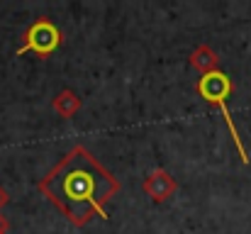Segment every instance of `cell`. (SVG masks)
<instances>
[{
	"mask_svg": "<svg viewBox=\"0 0 251 234\" xmlns=\"http://www.w3.org/2000/svg\"><path fill=\"white\" fill-rule=\"evenodd\" d=\"M7 200H10L7 190H5V188H0V210H2V205H7Z\"/></svg>",
	"mask_w": 251,
	"mask_h": 234,
	"instance_id": "52a82bcc",
	"label": "cell"
},
{
	"mask_svg": "<svg viewBox=\"0 0 251 234\" xmlns=\"http://www.w3.org/2000/svg\"><path fill=\"white\" fill-rule=\"evenodd\" d=\"M54 110L61 115V117H74L78 110H81V98L74 93V90H61L56 98H54Z\"/></svg>",
	"mask_w": 251,
	"mask_h": 234,
	"instance_id": "8992f818",
	"label": "cell"
},
{
	"mask_svg": "<svg viewBox=\"0 0 251 234\" xmlns=\"http://www.w3.org/2000/svg\"><path fill=\"white\" fill-rule=\"evenodd\" d=\"M144 190L151 195V200H156V203H166L168 198L176 193V181L168 176V171L156 168V171H151L149 178L144 181Z\"/></svg>",
	"mask_w": 251,
	"mask_h": 234,
	"instance_id": "277c9868",
	"label": "cell"
},
{
	"mask_svg": "<svg viewBox=\"0 0 251 234\" xmlns=\"http://www.w3.org/2000/svg\"><path fill=\"white\" fill-rule=\"evenodd\" d=\"M5 232H7V220L0 215V234H5Z\"/></svg>",
	"mask_w": 251,
	"mask_h": 234,
	"instance_id": "ba28073f",
	"label": "cell"
},
{
	"mask_svg": "<svg viewBox=\"0 0 251 234\" xmlns=\"http://www.w3.org/2000/svg\"><path fill=\"white\" fill-rule=\"evenodd\" d=\"M39 190L74 225H88L93 215L107 217L105 205L117 195L120 183L85 147H74L39 181Z\"/></svg>",
	"mask_w": 251,
	"mask_h": 234,
	"instance_id": "6da1fadb",
	"label": "cell"
},
{
	"mask_svg": "<svg viewBox=\"0 0 251 234\" xmlns=\"http://www.w3.org/2000/svg\"><path fill=\"white\" fill-rule=\"evenodd\" d=\"M61 44H64V32L49 17H39L27 27V32L22 37V44L17 49V56L37 54V56L44 59V56H51Z\"/></svg>",
	"mask_w": 251,
	"mask_h": 234,
	"instance_id": "3957f363",
	"label": "cell"
},
{
	"mask_svg": "<svg viewBox=\"0 0 251 234\" xmlns=\"http://www.w3.org/2000/svg\"><path fill=\"white\" fill-rule=\"evenodd\" d=\"M190 66H195V69L205 76V74L220 69V59H217V54H215L207 44H200V47L190 54Z\"/></svg>",
	"mask_w": 251,
	"mask_h": 234,
	"instance_id": "5b68a950",
	"label": "cell"
},
{
	"mask_svg": "<svg viewBox=\"0 0 251 234\" xmlns=\"http://www.w3.org/2000/svg\"><path fill=\"white\" fill-rule=\"evenodd\" d=\"M195 90L200 93V98H202L205 103L215 105V107L222 112V117H225V122H227V127H229V134H232V139H234V144H237V152L242 156V161L249 163V154H247V149H244V144H242V137H239L237 125H234V120H232V115H229V107H227V98H229L232 90H234L232 78L227 76L225 71L217 69V71H210V74L200 76Z\"/></svg>",
	"mask_w": 251,
	"mask_h": 234,
	"instance_id": "7a4b0ae2",
	"label": "cell"
}]
</instances>
